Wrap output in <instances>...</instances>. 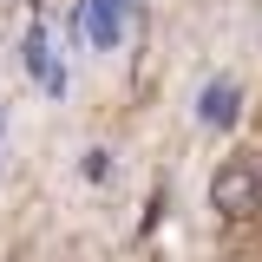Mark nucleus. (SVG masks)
<instances>
[{
  "mask_svg": "<svg viewBox=\"0 0 262 262\" xmlns=\"http://www.w3.org/2000/svg\"><path fill=\"white\" fill-rule=\"evenodd\" d=\"M210 203L223 210V216H249L262 210V177H256V158H229L216 170V184H210Z\"/></svg>",
  "mask_w": 262,
  "mask_h": 262,
  "instance_id": "nucleus-1",
  "label": "nucleus"
},
{
  "mask_svg": "<svg viewBox=\"0 0 262 262\" xmlns=\"http://www.w3.org/2000/svg\"><path fill=\"white\" fill-rule=\"evenodd\" d=\"M20 53H27V72H33L53 98H59V92H66V66H59V53H53V39H46V27H39V20L27 27V46H20Z\"/></svg>",
  "mask_w": 262,
  "mask_h": 262,
  "instance_id": "nucleus-2",
  "label": "nucleus"
},
{
  "mask_svg": "<svg viewBox=\"0 0 262 262\" xmlns=\"http://www.w3.org/2000/svg\"><path fill=\"white\" fill-rule=\"evenodd\" d=\"M125 13H131V0H92V7H85L92 46H118V39H125Z\"/></svg>",
  "mask_w": 262,
  "mask_h": 262,
  "instance_id": "nucleus-3",
  "label": "nucleus"
},
{
  "mask_svg": "<svg viewBox=\"0 0 262 262\" xmlns=\"http://www.w3.org/2000/svg\"><path fill=\"white\" fill-rule=\"evenodd\" d=\"M196 112H203V125H236V85H229V79H216L210 92L196 98Z\"/></svg>",
  "mask_w": 262,
  "mask_h": 262,
  "instance_id": "nucleus-4",
  "label": "nucleus"
},
{
  "mask_svg": "<svg viewBox=\"0 0 262 262\" xmlns=\"http://www.w3.org/2000/svg\"><path fill=\"white\" fill-rule=\"evenodd\" d=\"M105 170H112V158H105V151H85V158H79V177H85V184H98Z\"/></svg>",
  "mask_w": 262,
  "mask_h": 262,
  "instance_id": "nucleus-5",
  "label": "nucleus"
},
{
  "mask_svg": "<svg viewBox=\"0 0 262 262\" xmlns=\"http://www.w3.org/2000/svg\"><path fill=\"white\" fill-rule=\"evenodd\" d=\"M256 177H262V158H256Z\"/></svg>",
  "mask_w": 262,
  "mask_h": 262,
  "instance_id": "nucleus-6",
  "label": "nucleus"
},
{
  "mask_svg": "<svg viewBox=\"0 0 262 262\" xmlns=\"http://www.w3.org/2000/svg\"><path fill=\"white\" fill-rule=\"evenodd\" d=\"M33 7H39V0H33Z\"/></svg>",
  "mask_w": 262,
  "mask_h": 262,
  "instance_id": "nucleus-7",
  "label": "nucleus"
},
{
  "mask_svg": "<svg viewBox=\"0 0 262 262\" xmlns=\"http://www.w3.org/2000/svg\"><path fill=\"white\" fill-rule=\"evenodd\" d=\"M0 125H7V118H0Z\"/></svg>",
  "mask_w": 262,
  "mask_h": 262,
  "instance_id": "nucleus-8",
  "label": "nucleus"
}]
</instances>
